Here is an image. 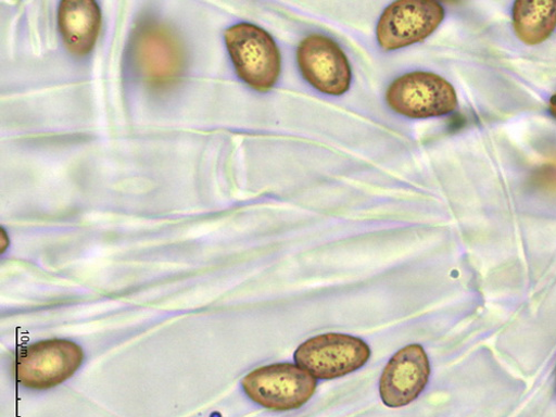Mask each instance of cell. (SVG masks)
Returning <instances> with one entry per match:
<instances>
[{
    "label": "cell",
    "instance_id": "obj_3",
    "mask_svg": "<svg viewBox=\"0 0 556 417\" xmlns=\"http://www.w3.org/2000/svg\"><path fill=\"white\" fill-rule=\"evenodd\" d=\"M387 102L395 113L416 119L445 116L458 106L453 85L429 72H413L395 79L387 91Z\"/></svg>",
    "mask_w": 556,
    "mask_h": 417
},
{
    "label": "cell",
    "instance_id": "obj_1",
    "mask_svg": "<svg viewBox=\"0 0 556 417\" xmlns=\"http://www.w3.org/2000/svg\"><path fill=\"white\" fill-rule=\"evenodd\" d=\"M225 42L239 77L253 89L270 90L282 71V56L275 40L263 28L241 23L225 31Z\"/></svg>",
    "mask_w": 556,
    "mask_h": 417
},
{
    "label": "cell",
    "instance_id": "obj_5",
    "mask_svg": "<svg viewBox=\"0 0 556 417\" xmlns=\"http://www.w3.org/2000/svg\"><path fill=\"white\" fill-rule=\"evenodd\" d=\"M83 359V350L74 342H39L18 354L15 363L16 380L28 389H52L72 378Z\"/></svg>",
    "mask_w": 556,
    "mask_h": 417
},
{
    "label": "cell",
    "instance_id": "obj_2",
    "mask_svg": "<svg viewBox=\"0 0 556 417\" xmlns=\"http://www.w3.org/2000/svg\"><path fill=\"white\" fill-rule=\"evenodd\" d=\"M242 387L256 404L286 412L305 405L315 394L317 381L299 365L278 363L254 369L243 379Z\"/></svg>",
    "mask_w": 556,
    "mask_h": 417
},
{
    "label": "cell",
    "instance_id": "obj_9",
    "mask_svg": "<svg viewBox=\"0 0 556 417\" xmlns=\"http://www.w3.org/2000/svg\"><path fill=\"white\" fill-rule=\"evenodd\" d=\"M430 376V359L422 345L401 349L387 364L380 380L383 403L392 408L410 404L424 393Z\"/></svg>",
    "mask_w": 556,
    "mask_h": 417
},
{
    "label": "cell",
    "instance_id": "obj_8",
    "mask_svg": "<svg viewBox=\"0 0 556 417\" xmlns=\"http://www.w3.org/2000/svg\"><path fill=\"white\" fill-rule=\"evenodd\" d=\"M132 53L138 72L152 86H168L182 71L180 45L164 26L148 24L139 28L134 38Z\"/></svg>",
    "mask_w": 556,
    "mask_h": 417
},
{
    "label": "cell",
    "instance_id": "obj_12",
    "mask_svg": "<svg viewBox=\"0 0 556 417\" xmlns=\"http://www.w3.org/2000/svg\"><path fill=\"white\" fill-rule=\"evenodd\" d=\"M548 111L552 114V116L556 118V92L549 100Z\"/></svg>",
    "mask_w": 556,
    "mask_h": 417
},
{
    "label": "cell",
    "instance_id": "obj_4",
    "mask_svg": "<svg viewBox=\"0 0 556 417\" xmlns=\"http://www.w3.org/2000/svg\"><path fill=\"white\" fill-rule=\"evenodd\" d=\"M372 352L359 338L328 333L305 341L294 353L296 365L316 380H334L356 372Z\"/></svg>",
    "mask_w": 556,
    "mask_h": 417
},
{
    "label": "cell",
    "instance_id": "obj_7",
    "mask_svg": "<svg viewBox=\"0 0 556 417\" xmlns=\"http://www.w3.org/2000/svg\"><path fill=\"white\" fill-rule=\"evenodd\" d=\"M303 77L323 94L342 97L352 83L350 62L331 38L318 34L303 39L298 49Z\"/></svg>",
    "mask_w": 556,
    "mask_h": 417
},
{
    "label": "cell",
    "instance_id": "obj_10",
    "mask_svg": "<svg viewBox=\"0 0 556 417\" xmlns=\"http://www.w3.org/2000/svg\"><path fill=\"white\" fill-rule=\"evenodd\" d=\"M59 25L67 50L76 56H85L94 49L101 31L100 7L92 0H64Z\"/></svg>",
    "mask_w": 556,
    "mask_h": 417
},
{
    "label": "cell",
    "instance_id": "obj_6",
    "mask_svg": "<svg viewBox=\"0 0 556 417\" xmlns=\"http://www.w3.org/2000/svg\"><path fill=\"white\" fill-rule=\"evenodd\" d=\"M443 7L434 0H399L382 14L377 37L384 51L391 52L421 42L444 21Z\"/></svg>",
    "mask_w": 556,
    "mask_h": 417
},
{
    "label": "cell",
    "instance_id": "obj_11",
    "mask_svg": "<svg viewBox=\"0 0 556 417\" xmlns=\"http://www.w3.org/2000/svg\"><path fill=\"white\" fill-rule=\"evenodd\" d=\"M513 24L526 45L542 43L556 28V0H518L513 9Z\"/></svg>",
    "mask_w": 556,
    "mask_h": 417
}]
</instances>
